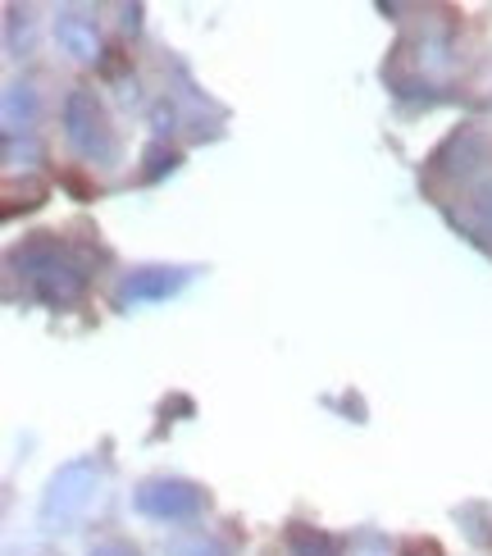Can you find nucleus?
Returning <instances> with one entry per match:
<instances>
[{
	"instance_id": "obj_8",
	"label": "nucleus",
	"mask_w": 492,
	"mask_h": 556,
	"mask_svg": "<svg viewBox=\"0 0 492 556\" xmlns=\"http://www.w3.org/2000/svg\"><path fill=\"white\" fill-rule=\"evenodd\" d=\"M37 91L28 83H10L5 101H0V124H5V137H28L37 124Z\"/></svg>"
},
{
	"instance_id": "obj_13",
	"label": "nucleus",
	"mask_w": 492,
	"mask_h": 556,
	"mask_svg": "<svg viewBox=\"0 0 492 556\" xmlns=\"http://www.w3.org/2000/svg\"><path fill=\"white\" fill-rule=\"evenodd\" d=\"M475 215L483 219V228L492 233V178H483L479 188H475Z\"/></svg>"
},
{
	"instance_id": "obj_4",
	"label": "nucleus",
	"mask_w": 492,
	"mask_h": 556,
	"mask_svg": "<svg viewBox=\"0 0 492 556\" xmlns=\"http://www.w3.org/2000/svg\"><path fill=\"white\" fill-rule=\"evenodd\" d=\"M205 489L192 479H174V475H155V479H142L133 493V506L142 511L147 520H160V525H187L205 511Z\"/></svg>"
},
{
	"instance_id": "obj_16",
	"label": "nucleus",
	"mask_w": 492,
	"mask_h": 556,
	"mask_svg": "<svg viewBox=\"0 0 492 556\" xmlns=\"http://www.w3.org/2000/svg\"><path fill=\"white\" fill-rule=\"evenodd\" d=\"M137 23H142V5H128L124 10V28H137Z\"/></svg>"
},
{
	"instance_id": "obj_9",
	"label": "nucleus",
	"mask_w": 492,
	"mask_h": 556,
	"mask_svg": "<svg viewBox=\"0 0 492 556\" xmlns=\"http://www.w3.org/2000/svg\"><path fill=\"white\" fill-rule=\"evenodd\" d=\"M288 552L292 556H342V539L311 529V525H288Z\"/></svg>"
},
{
	"instance_id": "obj_10",
	"label": "nucleus",
	"mask_w": 492,
	"mask_h": 556,
	"mask_svg": "<svg viewBox=\"0 0 492 556\" xmlns=\"http://www.w3.org/2000/svg\"><path fill=\"white\" fill-rule=\"evenodd\" d=\"M28 33H33L28 10L10 5V10H5V46H10V55H23V51H28Z\"/></svg>"
},
{
	"instance_id": "obj_2",
	"label": "nucleus",
	"mask_w": 492,
	"mask_h": 556,
	"mask_svg": "<svg viewBox=\"0 0 492 556\" xmlns=\"http://www.w3.org/2000/svg\"><path fill=\"white\" fill-rule=\"evenodd\" d=\"M64 137L87 165H114L119 160V137L91 87H74L64 97Z\"/></svg>"
},
{
	"instance_id": "obj_14",
	"label": "nucleus",
	"mask_w": 492,
	"mask_h": 556,
	"mask_svg": "<svg viewBox=\"0 0 492 556\" xmlns=\"http://www.w3.org/2000/svg\"><path fill=\"white\" fill-rule=\"evenodd\" d=\"M87 556H137V547H128V543H119V539H110V543H97Z\"/></svg>"
},
{
	"instance_id": "obj_6",
	"label": "nucleus",
	"mask_w": 492,
	"mask_h": 556,
	"mask_svg": "<svg viewBox=\"0 0 492 556\" xmlns=\"http://www.w3.org/2000/svg\"><path fill=\"white\" fill-rule=\"evenodd\" d=\"M55 41H60L78 64H97V60H101L97 18H87V14H78V10H60V14H55Z\"/></svg>"
},
{
	"instance_id": "obj_11",
	"label": "nucleus",
	"mask_w": 492,
	"mask_h": 556,
	"mask_svg": "<svg viewBox=\"0 0 492 556\" xmlns=\"http://www.w3.org/2000/svg\"><path fill=\"white\" fill-rule=\"evenodd\" d=\"M174 556H228L215 539H205V534H192V539H178L174 547H169Z\"/></svg>"
},
{
	"instance_id": "obj_7",
	"label": "nucleus",
	"mask_w": 492,
	"mask_h": 556,
	"mask_svg": "<svg viewBox=\"0 0 492 556\" xmlns=\"http://www.w3.org/2000/svg\"><path fill=\"white\" fill-rule=\"evenodd\" d=\"M483 151H488L483 132H475V128H461V132H452L447 142H442V147L433 151L429 165H433L438 174H470V169L479 165V160H483Z\"/></svg>"
},
{
	"instance_id": "obj_3",
	"label": "nucleus",
	"mask_w": 492,
	"mask_h": 556,
	"mask_svg": "<svg viewBox=\"0 0 492 556\" xmlns=\"http://www.w3.org/2000/svg\"><path fill=\"white\" fill-rule=\"evenodd\" d=\"M97 483H101V466L97 460H68V466H60L51 475V483H46V493H41V506H37V520L41 529H64V525H74L91 497H97Z\"/></svg>"
},
{
	"instance_id": "obj_5",
	"label": "nucleus",
	"mask_w": 492,
	"mask_h": 556,
	"mask_svg": "<svg viewBox=\"0 0 492 556\" xmlns=\"http://www.w3.org/2000/svg\"><path fill=\"white\" fill-rule=\"evenodd\" d=\"M182 283H187V269H169V265L128 269L119 278V288H114V306L133 311V306H151V301H169Z\"/></svg>"
},
{
	"instance_id": "obj_12",
	"label": "nucleus",
	"mask_w": 492,
	"mask_h": 556,
	"mask_svg": "<svg viewBox=\"0 0 492 556\" xmlns=\"http://www.w3.org/2000/svg\"><path fill=\"white\" fill-rule=\"evenodd\" d=\"M147 165H151V169H147L142 178H147V182H155L160 174H169V169L178 165V155H174V151H164V147H151V151H147Z\"/></svg>"
},
{
	"instance_id": "obj_1",
	"label": "nucleus",
	"mask_w": 492,
	"mask_h": 556,
	"mask_svg": "<svg viewBox=\"0 0 492 556\" xmlns=\"http://www.w3.org/2000/svg\"><path fill=\"white\" fill-rule=\"evenodd\" d=\"M14 269L28 274V283H33V296L41 301V306H51V311H68V306H78L83 292H87V269L68 256V247L55 238V233H37L23 242L14 256H10Z\"/></svg>"
},
{
	"instance_id": "obj_15",
	"label": "nucleus",
	"mask_w": 492,
	"mask_h": 556,
	"mask_svg": "<svg viewBox=\"0 0 492 556\" xmlns=\"http://www.w3.org/2000/svg\"><path fill=\"white\" fill-rule=\"evenodd\" d=\"M402 556H442V547H438L433 539H411V543L402 547Z\"/></svg>"
}]
</instances>
